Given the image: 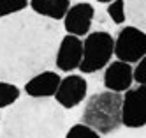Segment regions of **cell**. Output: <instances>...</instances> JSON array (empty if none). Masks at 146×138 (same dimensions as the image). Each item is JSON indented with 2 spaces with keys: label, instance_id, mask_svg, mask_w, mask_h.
<instances>
[{
  "label": "cell",
  "instance_id": "obj_4",
  "mask_svg": "<svg viewBox=\"0 0 146 138\" xmlns=\"http://www.w3.org/2000/svg\"><path fill=\"white\" fill-rule=\"evenodd\" d=\"M114 55V39L109 32L97 30L90 32L83 41V59L79 71L85 74H93L104 69Z\"/></svg>",
  "mask_w": 146,
  "mask_h": 138
},
{
  "label": "cell",
  "instance_id": "obj_2",
  "mask_svg": "<svg viewBox=\"0 0 146 138\" xmlns=\"http://www.w3.org/2000/svg\"><path fill=\"white\" fill-rule=\"evenodd\" d=\"M65 129V110L55 99L28 96L4 113L0 138H60Z\"/></svg>",
  "mask_w": 146,
  "mask_h": 138
},
{
  "label": "cell",
  "instance_id": "obj_8",
  "mask_svg": "<svg viewBox=\"0 0 146 138\" xmlns=\"http://www.w3.org/2000/svg\"><path fill=\"white\" fill-rule=\"evenodd\" d=\"M95 16V9L88 2H79L70 5L67 14L64 18V28L67 30V34L76 36V37H83L90 34L92 28V21Z\"/></svg>",
  "mask_w": 146,
  "mask_h": 138
},
{
  "label": "cell",
  "instance_id": "obj_19",
  "mask_svg": "<svg viewBox=\"0 0 146 138\" xmlns=\"http://www.w3.org/2000/svg\"><path fill=\"white\" fill-rule=\"evenodd\" d=\"M97 2H100V4H109V2H113V0H97Z\"/></svg>",
  "mask_w": 146,
  "mask_h": 138
},
{
  "label": "cell",
  "instance_id": "obj_16",
  "mask_svg": "<svg viewBox=\"0 0 146 138\" xmlns=\"http://www.w3.org/2000/svg\"><path fill=\"white\" fill-rule=\"evenodd\" d=\"M108 16L111 18L113 23L123 25L127 21V14H125V0H113L108 5Z\"/></svg>",
  "mask_w": 146,
  "mask_h": 138
},
{
  "label": "cell",
  "instance_id": "obj_12",
  "mask_svg": "<svg viewBox=\"0 0 146 138\" xmlns=\"http://www.w3.org/2000/svg\"><path fill=\"white\" fill-rule=\"evenodd\" d=\"M30 7L35 14L51 21L64 20L70 7V0H30Z\"/></svg>",
  "mask_w": 146,
  "mask_h": 138
},
{
  "label": "cell",
  "instance_id": "obj_7",
  "mask_svg": "<svg viewBox=\"0 0 146 138\" xmlns=\"http://www.w3.org/2000/svg\"><path fill=\"white\" fill-rule=\"evenodd\" d=\"M86 90H88L86 80L81 74H69V76H65L60 81L56 94H55V101L64 110L76 108L78 104H81L85 101Z\"/></svg>",
  "mask_w": 146,
  "mask_h": 138
},
{
  "label": "cell",
  "instance_id": "obj_3",
  "mask_svg": "<svg viewBox=\"0 0 146 138\" xmlns=\"http://www.w3.org/2000/svg\"><path fill=\"white\" fill-rule=\"evenodd\" d=\"M123 96L120 92L102 90L95 92L85 101L81 122L95 129L99 135H109L118 131L121 124Z\"/></svg>",
  "mask_w": 146,
  "mask_h": 138
},
{
  "label": "cell",
  "instance_id": "obj_10",
  "mask_svg": "<svg viewBox=\"0 0 146 138\" xmlns=\"http://www.w3.org/2000/svg\"><path fill=\"white\" fill-rule=\"evenodd\" d=\"M134 81V67L127 62H109L104 71V87L111 92H127Z\"/></svg>",
  "mask_w": 146,
  "mask_h": 138
},
{
  "label": "cell",
  "instance_id": "obj_13",
  "mask_svg": "<svg viewBox=\"0 0 146 138\" xmlns=\"http://www.w3.org/2000/svg\"><path fill=\"white\" fill-rule=\"evenodd\" d=\"M125 14L130 25L146 32V0H125Z\"/></svg>",
  "mask_w": 146,
  "mask_h": 138
},
{
  "label": "cell",
  "instance_id": "obj_6",
  "mask_svg": "<svg viewBox=\"0 0 146 138\" xmlns=\"http://www.w3.org/2000/svg\"><path fill=\"white\" fill-rule=\"evenodd\" d=\"M121 124L127 127L146 126V85L129 89L123 96Z\"/></svg>",
  "mask_w": 146,
  "mask_h": 138
},
{
  "label": "cell",
  "instance_id": "obj_17",
  "mask_svg": "<svg viewBox=\"0 0 146 138\" xmlns=\"http://www.w3.org/2000/svg\"><path fill=\"white\" fill-rule=\"evenodd\" d=\"M65 138H100V135L95 129H92L90 126L79 122L70 126V129L65 133Z\"/></svg>",
  "mask_w": 146,
  "mask_h": 138
},
{
  "label": "cell",
  "instance_id": "obj_14",
  "mask_svg": "<svg viewBox=\"0 0 146 138\" xmlns=\"http://www.w3.org/2000/svg\"><path fill=\"white\" fill-rule=\"evenodd\" d=\"M19 99V89L16 83L0 81V108H9Z\"/></svg>",
  "mask_w": 146,
  "mask_h": 138
},
{
  "label": "cell",
  "instance_id": "obj_15",
  "mask_svg": "<svg viewBox=\"0 0 146 138\" xmlns=\"http://www.w3.org/2000/svg\"><path fill=\"white\" fill-rule=\"evenodd\" d=\"M28 7V0H0V20L13 16Z\"/></svg>",
  "mask_w": 146,
  "mask_h": 138
},
{
  "label": "cell",
  "instance_id": "obj_18",
  "mask_svg": "<svg viewBox=\"0 0 146 138\" xmlns=\"http://www.w3.org/2000/svg\"><path fill=\"white\" fill-rule=\"evenodd\" d=\"M134 81L139 85H146V55L134 67Z\"/></svg>",
  "mask_w": 146,
  "mask_h": 138
},
{
  "label": "cell",
  "instance_id": "obj_9",
  "mask_svg": "<svg viewBox=\"0 0 146 138\" xmlns=\"http://www.w3.org/2000/svg\"><path fill=\"white\" fill-rule=\"evenodd\" d=\"M81 59H83V41L70 34L64 36L56 48V57H55L56 69L64 73H70L79 67Z\"/></svg>",
  "mask_w": 146,
  "mask_h": 138
},
{
  "label": "cell",
  "instance_id": "obj_5",
  "mask_svg": "<svg viewBox=\"0 0 146 138\" xmlns=\"http://www.w3.org/2000/svg\"><path fill=\"white\" fill-rule=\"evenodd\" d=\"M146 55V32L129 25L123 27L114 39V57L127 64H137Z\"/></svg>",
  "mask_w": 146,
  "mask_h": 138
},
{
  "label": "cell",
  "instance_id": "obj_20",
  "mask_svg": "<svg viewBox=\"0 0 146 138\" xmlns=\"http://www.w3.org/2000/svg\"><path fill=\"white\" fill-rule=\"evenodd\" d=\"M0 122H2V117H0Z\"/></svg>",
  "mask_w": 146,
  "mask_h": 138
},
{
  "label": "cell",
  "instance_id": "obj_1",
  "mask_svg": "<svg viewBox=\"0 0 146 138\" xmlns=\"http://www.w3.org/2000/svg\"><path fill=\"white\" fill-rule=\"evenodd\" d=\"M62 30L56 21L21 11L0 20V81L27 83L55 66Z\"/></svg>",
  "mask_w": 146,
  "mask_h": 138
},
{
  "label": "cell",
  "instance_id": "obj_11",
  "mask_svg": "<svg viewBox=\"0 0 146 138\" xmlns=\"http://www.w3.org/2000/svg\"><path fill=\"white\" fill-rule=\"evenodd\" d=\"M60 81L62 78L58 76V73L46 69L42 73H37L25 83V92L30 98H53Z\"/></svg>",
  "mask_w": 146,
  "mask_h": 138
}]
</instances>
